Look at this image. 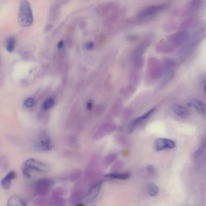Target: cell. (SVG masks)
Masks as SVG:
<instances>
[{"instance_id": "obj_8", "label": "cell", "mask_w": 206, "mask_h": 206, "mask_svg": "<svg viewBox=\"0 0 206 206\" xmlns=\"http://www.w3.org/2000/svg\"><path fill=\"white\" fill-rule=\"evenodd\" d=\"M37 145L38 149L43 151L49 150L51 148L50 141L48 139L41 140Z\"/></svg>"}, {"instance_id": "obj_2", "label": "cell", "mask_w": 206, "mask_h": 206, "mask_svg": "<svg viewBox=\"0 0 206 206\" xmlns=\"http://www.w3.org/2000/svg\"><path fill=\"white\" fill-rule=\"evenodd\" d=\"M176 147L175 142L169 139L158 138L154 142V147L157 151L174 149Z\"/></svg>"}, {"instance_id": "obj_3", "label": "cell", "mask_w": 206, "mask_h": 206, "mask_svg": "<svg viewBox=\"0 0 206 206\" xmlns=\"http://www.w3.org/2000/svg\"><path fill=\"white\" fill-rule=\"evenodd\" d=\"M25 163L30 170H34L43 172H48L50 170L49 166L35 159H30Z\"/></svg>"}, {"instance_id": "obj_12", "label": "cell", "mask_w": 206, "mask_h": 206, "mask_svg": "<svg viewBox=\"0 0 206 206\" xmlns=\"http://www.w3.org/2000/svg\"><path fill=\"white\" fill-rule=\"evenodd\" d=\"M194 106L197 111L200 114L205 113V105L200 101H196L194 103Z\"/></svg>"}, {"instance_id": "obj_20", "label": "cell", "mask_w": 206, "mask_h": 206, "mask_svg": "<svg viewBox=\"0 0 206 206\" xmlns=\"http://www.w3.org/2000/svg\"><path fill=\"white\" fill-rule=\"evenodd\" d=\"M94 43L92 42H90L87 43L86 45V47L87 49L90 50L92 49L93 47H94Z\"/></svg>"}, {"instance_id": "obj_17", "label": "cell", "mask_w": 206, "mask_h": 206, "mask_svg": "<svg viewBox=\"0 0 206 206\" xmlns=\"http://www.w3.org/2000/svg\"><path fill=\"white\" fill-rule=\"evenodd\" d=\"M35 104V101L33 98H29L25 101L24 105L27 107H31Z\"/></svg>"}, {"instance_id": "obj_18", "label": "cell", "mask_w": 206, "mask_h": 206, "mask_svg": "<svg viewBox=\"0 0 206 206\" xmlns=\"http://www.w3.org/2000/svg\"><path fill=\"white\" fill-rule=\"evenodd\" d=\"M201 2V0H192L191 3L192 7L195 9L199 8Z\"/></svg>"}, {"instance_id": "obj_15", "label": "cell", "mask_w": 206, "mask_h": 206, "mask_svg": "<svg viewBox=\"0 0 206 206\" xmlns=\"http://www.w3.org/2000/svg\"><path fill=\"white\" fill-rule=\"evenodd\" d=\"M206 142L205 140H204L203 142L202 143L201 146L198 149V150L196 151L194 153V157L195 158H197L199 156L202 154L203 153V151H204L205 148Z\"/></svg>"}, {"instance_id": "obj_9", "label": "cell", "mask_w": 206, "mask_h": 206, "mask_svg": "<svg viewBox=\"0 0 206 206\" xmlns=\"http://www.w3.org/2000/svg\"><path fill=\"white\" fill-rule=\"evenodd\" d=\"M8 205L10 206H25V203L19 197L17 196H11L9 199Z\"/></svg>"}, {"instance_id": "obj_21", "label": "cell", "mask_w": 206, "mask_h": 206, "mask_svg": "<svg viewBox=\"0 0 206 206\" xmlns=\"http://www.w3.org/2000/svg\"><path fill=\"white\" fill-rule=\"evenodd\" d=\"M63 45V42L62 41H60L59 42L58 46L59 48H62Z\"/></svg>"}, {"instance_id": "obj_10", "label": "cell", "mask_w": 206, "mask_h": 206, "mask_svg": "<svg viewBox=\"0 0 206 206\" xmlns=\"http://www.w3.org/2000/svg\"><path fill=\"white\" fill-rule=\"evenodd\" d=\"M147 191L148 193L151 196L156 197L159 193V188L154 184L151 183L148 185Z\"/></svg>"}, {"instance_id": "obj_4", "label": "cell", "mask_w": 206, "mask_h": 206, "mask_svg": "<svg viewBox=\"0 0 206 206\" xmlns=\"http://www.w3.org/2000/svg\"><path fill=\"white\" fill-rule=\"evenodd\" d=\"M166 7V6L164 5H153L149 6L142 10L138 14V16L140 18H145L150 16L159 12L165 9Z\"/></svg>"}, {"instance_id": "obj_16", "label": "cell", "mask_w": 206, "mask_h": 206, "mask_svg": "<svg viewBox=\"0 0 206 206\" xmlns=\"http://www.w3.org/2000/svg\"><path fill=\"white\" fill-rule=\"evenodd\" d=\"M30 169L26 165L25 163H24L22 165V171L24 176L26 178H29L30 177Z\"/></svg>"}, {"instance_id": "obj_14", "label": "cell", "mask_w": 206, "mask_h": 206, "mask_svg": "<svg viewBox=\"0 0 206 206\" xmlns=\"http://www.w3.org/2000/svg\"><path fill=\"white\" fill-rule=\"evenodd\" d=\"M54 102V101L53 99L49 98L43 102L42 106V108L44 110L49 109L53 106Z\"/></svg>"}, {"instance_id": "obj_5", "label": "cell", "mask_w": 206, "mask_h": 206, "mask_svg": "<svg viewBox=\"0 0 206 206\" xmlns=\"http://www.w3.org/2000/svg\"><path fill=\"white\" fill-rule=\"evenodd\" d=\"M155 109L150 110V111H148L146 114H144L143 116H142L136 118L135 119L132 123H131L130 125L128 126V133L129 134H131L133 133L134 131L135 130V128H136V126L142 122L143 121L146 120L154 112Z\"/></svg>"}, {"instance_id": "obj_6", "label": "cell", "mask_w": 206, "mask_h": 206, "mask_svg": "<svg viewBox=\"0 0 206 206\" xmlns=\"http://www.w3.org/2000/svg\"><path fill=\"white\" fill-rule=\"evenodd\" d=\"M172 110L176 115L182 117L188 116L190 114L189 111L188 109L179 105H174L173 106Z\"/></svg>"}, {"instance_id": "obj_1", "label": "cell", "mask_w": 206, "mask_h": 206, "mask_svg": "<svg viewBox=\"0 0 206 206\" xmlns=\"http://www.w3.org/2000/svg\"><path fill=\"white\" fill-rule=\"evenodd\" d=\"M18 18L19 24L23 27H29L33 23L32 9L28 0H21Z\"/></svg>"}, {"instance_id": "obj_22", "label": "cell", "mask_w": 206, "mask_h": 206, "mask_svg": "<svg viewBox=\"0 0 206 206\" xmlns=\"http://www.w3.org/2000/svg\"><path fill=\"white\" fill-rule=\"evenodd\" d=\"M92 105L91 103H87V108L88 109H91L92 108Z\"/></svg>"}, {"instance_id": "obj_19", "label": "cell", "mask_w": 206, "mask_h": 206, "mask_svg": "<svg viewBox=\"0 0 206 206\" xmlns=\"http://www.w3.org/2000/svg\"><path fill=\"white\" fill-rule=\"evenodd\" d=\"M147 171L151 174H154L155 173L156 170L153 166L151 165H148L147 166Z\"/></svg>"}, {"instance_id": "obj_13", "label": "cell", "mask_w": 206, "mask_h": 206, "mask_svg": "<svg viewBox=\"0 0 206 206\" xmlns=\"http://www.w3.org/2000/svg\"><path fill=\"white\" fill-rule=\"evenodd\" d=\"M11 180L5 176L1 181V185L5 189L7 190L10 188L11 185Z\"/></svg>"}, {"instance_id": "obj_11", "label": "cell", "mask_w": 206, "mask_h": 206, "mask_svg": "<svg viewBox=\"0 0 206 206\" xmlns=\"http://www.w3.org/2000/svg\"><path fill=\"white\" fill-rule=\"evenodd\" d=\"M16 43L15 38L10 37L6 40V49L9 52H12L14 50Z\"/></svg>"}, {"instance_id": "obj_7", "label": "cell", "mask_w": 206, "mask_h": 206, "mask_svg": "<svg viewBox=\"0 0 206 206\" xmlns=\"http://www.w3.org/2000/svg\"><path fill=\"white\" fill-rule=\"evenodd\" d=\"M131 176L129 172H124L122 173H111L106 174L105 176L113 179L121 180H126L129 179Z\"/></svg>"}]
</instances>
